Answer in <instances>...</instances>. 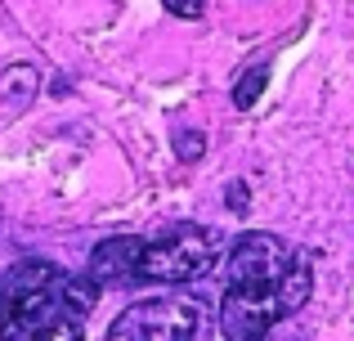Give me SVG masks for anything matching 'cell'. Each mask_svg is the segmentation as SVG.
Segmentation results:
<instances>
[{"label": "cell", "instance_id": "obj_4", "mask_svg": "<svg viewBox=\"0 0 354 341\" xmlns=\"http://www.w3.org/2000/svg\"><path fill=\"white\" fill-rule=\"evenodd\" d=\"M198 306L175 297H153L121 310L104 341H198Z\"/></svg>", "mask_w": 354, "mask_h": 341}, {"label": "cell", "instance_id": "obj_10", "mask_svg": "<svg viewBox=\"0 0 354 341\" xmlns=\"http://www.w3.org/2000/svg\"><path fill=\"white\" fill-rule=\"evenodd\" d=\"M225 202H229V211H247V202H251V189H247L242 180H234V184L225 189Z\"/></svg>", "mask_w": 354, "mask_h": 341}, {"label": "cell", "instance_id": "obj_8", "mask_svg": "<svg viewBox=\"0 0 354 341\" xmlns=\"http://www.w3.org/2000/svg\"><path fill=\"white\" fill-rule=\"evenodd\" d=\"M202 153H207L202 131H175V158L180 162H202Z\"/></svg>", "mask_w": 354, "mask_h": 341}, {"label": "cell", "instance_id": "obj_9", "mask_svg": "<svg viewBox=\"0 0 354 341\" xmlns=\"http://www.w3.org/2000/svg\"><path fill=\"white\" fill-rule=\"evenodd\" d=\"M166 5V14H175V18H202L207 14V0H162Z\"/></svg>", "mask_w": 354, "mask_h": 341}, {"label": "cell", "instance_id": "obj_7", "mask_svg": "<svg viewBox=\"0 0 354 341\" xmlns=\"http://www.w3.org/2000/svg\"><path fill=\"white\" fill-rule=\"evenodd\" d=\"M265 86H269V63L260 59V63H251V68L234 81V108H242V113L256 108V99L265 95Z\"/></svg>", "mask_w": 354, "mask_h": 341}, {"label": "cell", "instance_id": "obj_2", "mask_svg": "<svg viewBox=\"0 0 354 341\" xmlns=\"http://www.w3.org/2000/svg\"><path fill=\"white\" fill-rule=\"evenodd\" d=\"M99 283L54 261H18L0 279V341H86Z\"/></svg>", "mask_w": 354, "mask_h": 341}, {"label": "cell", "instance_id": "obj_5", "mask_svg": "<svg viewBox=\"0 0 354 341\" xmlns=\"http://www.w3.org/2000/svg\"><path fill=\"white\" fill-rule=\"evenodd\" d=\"M139 234H117V238H104V243L90 252V265L86 274L99 283V288H135V261H139Z\"/></svg>", "mask_w": 354, "mask_h": 341}, {"label": "cell", "instance_id": "obj_6", "mask_svg": "<svg viewBox=\"0 0 354 341\" xmlns=\"http://www.w3.org/2000/svg\"><path fill=\"white\" fill-rule=\"evenodd\" d=\"M41 95V72L32 63H14L0 72V99H9V108H27Z\"/></svg>", "mask_w": 354, "mask_h": 341}, {"label": "cell", "instance_id": "obj_1", "mask_svg": "<svg viewBox=\"0 0 354 341\" xmlns=\"http://www.w3.org/2000/svg\"><path fill=\"white\" fill-rule=\"evenodd\" d=\"M314 270L287 238L269 229H247L229 247L220 328L229 341H265L287 315L310 301Z\"/></svg>", "mask_w": 354, "mask_h": 341}, {"label": "cell", "instance_id": "obj_3", "mask_svg": "<svg viewBox=\"0 0 354 341\" xmlns=\"http://www.w3.org/2000/svg\"><path fill=\"white\" fill-rule=\"evenodd\" d=\"M225 238L211 225H171L157 238L139 243L135 261V288L144 283H162V288H180V283H198L211 274V265L220 261Z\"/></svg>", "mask_w": 354, "mask_h": 341}]
</instances>
